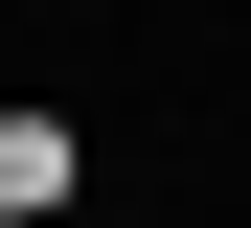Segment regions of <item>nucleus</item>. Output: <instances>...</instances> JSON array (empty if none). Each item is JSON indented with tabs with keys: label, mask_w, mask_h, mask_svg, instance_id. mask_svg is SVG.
<instances>
[{
	"label": "nucleus",
	"mask_w": 251,
	"mask_h": 228,
	"mask_svg": "<svg viewBox=\"0 0 251 228\" xmlns=\"http://www.w3.org/2000/svg\"><path fill=\"white\" fill-rule=\"evenodd\" d=\"M69 205V114H0V228H46Z\"/></svg>",
	"instance_id": "nucleus-1"
}]
</instances>
